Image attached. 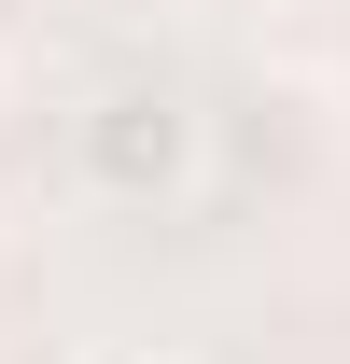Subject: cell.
<instances>
[{"label": "cell", "instance_id": "obj_1", "mask_svg": "<svg viewBox=\"0 0 350 364\" xmlns=\"http://www.w3.org/2000/svg\"><path fill=\"white\" fill-rule=\"evenodd\" d=\"M196 154H211V127H196V98H182L169 70H127V85H98L85 112H70V168H85L98 210H169V196H196Z\"/></svg>", "mask_w": 350, "mask_h": 364}, {"label": "cell", "instance_id": "obj_2", "mask_svg": "<svg viewBox=\"0 0 350 364\" xmlns=\"http://www.w3.org/2000/svg\"><path fill=\"white\" fill-rule=\"evenodd\" d=\"M70 364H182V350H140V336H112V350H70Z\"/></svg>", "mask_w": 350, "mask_h": 364}]
</instances>
